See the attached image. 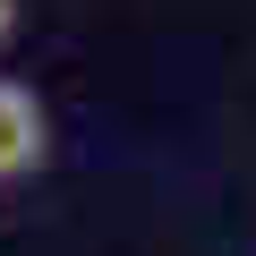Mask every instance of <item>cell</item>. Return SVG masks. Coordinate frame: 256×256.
Listing matches in <instances>:
<instances>
[{"mask_svg": "<svg viewBox=\"0 0 256 256\" xmlns=\"http://www.w3.org/2000/svg\"><path fill=\"white\" fill-rule=\"evenodd\" d=\"M43 154H52V120H43L34 86L0 77V188H9V180H26Z\"/></svg>", "mask_w": 256, "mask_h": 256, "instance_id": "obj_1", "label": "cell"}, {"mask_svg": "<svg viewBox=\"0 0 256 256\" xmlns=\"http://www.w3.org/2000/svg\"><path fill=\"white\" fill-rule=\"evenodd\" d=\"M18 34V0H0V43H9Z\"/></svg>", "mask_w": 256, "mask_h": 256, "instance_id": "obj_2", "label": "cell"}]
</instances>
